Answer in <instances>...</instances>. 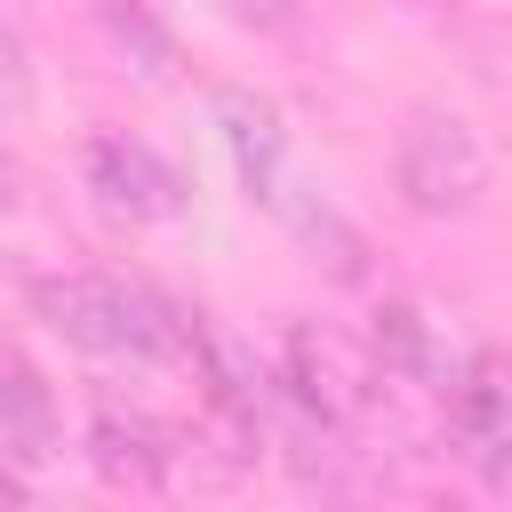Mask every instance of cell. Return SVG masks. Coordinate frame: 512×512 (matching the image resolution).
<instances>
[{
	"mask_svg": "<svg viewBox=\"0 0 512 512\" xmlns=\"http://www.w3.org/2000/svg\"><path fill=\"white\" fill-rule=\"evenodd\" d=\"M16 200V168H8V152H0V208Z\"/></svg>",
	"mask_w": 512,
	"mask_h": 512,
	"instance_id": "8fae6325",
	"label": "cell"
},
{
	"mask_svg": "<svg viewBox=\"0 0 512 512\" xmlns=\"http://www.w3.org/2000/svg\"><path fill=\"white\" fill-rule=\"evenodd\" d=\"M96 16H104V32H112V48H120L144 80H168V72H176V32H168L144 0H96Z\"/></svg>",
	"mask_w": 512,
	"mask_h": 512,
	"instance_id": "ba28073f",
	"label": "cell"
},
{
	"mask_svg": "<svg viewBox=\"0 0 512 512\" xmlns=\"http://www.w3.org/2000/svg\"><path fill=\"white\" fill-rule=\"evenodd\" d=\"M208 112H216V136H224V152H232V168H240V184H248V200L264 208V216H280L336 280H368V240L296 176V160H288V128H280V112L256 96V88H216L208 96Z\"/></svg>",
	"mask_w": 512,
	"mask_h": 512,
	"instance_id": "6da1fadb",
	"label": "cell"
},
{
	"mask_svg": "<svg viewBox=\"0 0 512 512\" xmlns=\"http://www.w3.org/2000/svg\"><path fill=\"white\" fill-rule=\"evenodd\" d=\"M448 440L488 480L512 488V352H472L448 384Z\"/></svg>",
	"mask_w": 512,
	"mask_h": 512,
	"instance_id": "277c9868",
	"label": "cell"
},
{
	"mask_svg": "<svg viewBox=\"0 0 512 512\" xmlns=\"http://www.w3.org/2000/svg\"><path fill=\"white\" fill-rule=\"evenodd\" d=\"M280 400L304 408L312 424L344 432L368 408V368L352 360V344H336L328 328H288L280 336Z\"/></svg>",
	"mask_w": 512,
	"mask_h": 512,
	"instance_id": "8992f818",
	"label": "cell"
},
{
	"mask_svg": "<svg viewBox=\"0 0 512 512\" xmlns=\"http://www.w3.org/2000/svg\"><path fill=\"white\" fill-rule=\"evenodd\" d=\"M80 176H88V192H96L112 216H128V224H176V216H184V176H176L144 136H120V128L88 136Z\"/></svg>",
	"mask_w": 512,
	"mask_h": 512,
	"instance_id": "5b68a950",
	"label": "cell"
},
{
	"mask_svg": "<svg viewBox=\"0 0 512 512\" xmlns=\"http://www.w3.org/2000/svg\"><path fill=\"white\" fill-rule=\"evenodd\" d=\"M0 504H24V480L16 472H0Z\"/></svg>",
	"mask_w": 512,
	"mask_h": 512,
	"instance_id": "30bf717a",
	"label": "cell"
},
{
	"mask_svg": "<svg viewBox=\"0 0 512 512\" xmlns=\"http://www.w3.org/2000/svg\"><path fill=\"white\" fill-rule=\"evenodd\" d=\"M376 360H384V376H432V328L416 304L376 312Z\"/></svg>",
	"mask_w": 512,
	"mask_h": 512,
	"instance_id": "9c48e42d",
	"label": "cell"
},
{
	"mask_svg": "<svg viewBox=\"0 0 512 512\" xmlns=\"http://www.w3.org/2000/svg\"><path fill=\"white\" fill-rule=\"evenodd\" d=\"M32 312L96 352V360H184V312L152 288H128V280H104V272H64V280H40L32 288Z\"/></svg>",
	"mask_w": 512,
	"mask_h": 512,
	"instance_id": "7a4b0ae2",
	"label": "cell"
},
{
	"mask_svg": "<svg viewBox=\"0 0 512 512\" xmlns=\"http://www.w3.org/2000/svg\"><path fill=\"white\" fill-rule=\"evenodd\" d=\"M88 464H96L112 488H168V472H176V440H168L152 416L104 400V408L88 416Z\"/></svg>",
	"mask_w": 512,
	"mask_h": 512,
	"instance_id": "52a82bcc",
	"label": "cell"
},
{
	"mask_svg": "<svg viewBox=\"0 0 512 512\" xmlns=\"http://www.w3.org/2000/svg\"><path fill=\"white\" fill-rule=\"evenodd\" d=\"M392 184L416 216H472L488 192V152L456 112L416 104L400 120V144H392Z\"/></svg>",
	"mask_w": 512,
	"mask_h": 512,
	"instance_id": "3957f363",
	"label": "cell"
},
{
	"mask_svg": "<svg viewBox=\"0 0 512 512\" xmlns=\"http://www.w3.org/2000/svg\"><path fill=\"white\" fill-rule=\"evenodd\" d=\"M0 384H8V352H0Z\"/></svg>",
	"mask_w": 512,
	"mask_h": 512,
	"instance_id": "7c38bea8",
	"label": "cell"
}]
</instances>
